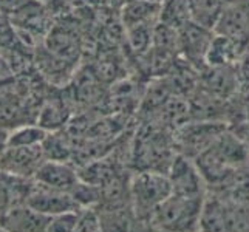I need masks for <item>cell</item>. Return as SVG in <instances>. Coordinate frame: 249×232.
<instances>
[{
    "label": "cell",
    "instance_id": "6da1fadb",
    "mask_svg": "<svg viewBox=\"0 0 249 232\" xmlns=\"http://www.w3.org/2000/svg\"><path fill=\"white\" fill-rule=\"evenodd\" d=\"M206 195H169L149 218V225L160 232H198Z\"/></svg>",
    "mask_w": 249,
    "mask_h": 232
},
{
    "label": "cell",
    "instance_id": "7a4b0ae2",
    "mask_svg": "<svg viewBox=\"0 0 249 232\" xmlns=\"http://www.w3.org/2000/svg\"><path fill=\"white\" fill-rule=\"evenodd\" d=\"M172 184L167 175L158 170H142L132 177L128 183V198H130L135 218L147 223L158 206L172 195Z\"/></svg>",
    "mask_w": 249,
    "mask_h": 232
},
{
    "label": "cell",
    "instance_id": "3957f363",
    "mask_svg": "<svg viewBox=\"0 0 249 232\" xmlns=\"http://www.w3.org/2000/svg\"><path fill=\"white\" fill-rule=\"evenodd\" d=\"M47 160L42 144L30 147H5L0 150V172L13 177L34 179L39 167Z\"/></svg>",
    "mask_w": 249,
    "mask_h": 232
},
{
    "label": "cell",
    "instance_id": "277c9868",
    "mask_svg": "<svg viewBox=\"0 0 249 232\" xmlns=\"http://www.w3.org/2000/svg\"><path fill=\"white\" fill-rule=\"evenodd\" d=\"M213 33L246 50L249 47V0H231L221 11Z\"/></svg>",
    "mask_w": 249,
    "mask_h": 232
},
{
    "label": "cell",
    "instance_id": "5b68a950",
    "mask_svg": "<svg viewBox=\"0 0 249 232\" xmlns=\"http://www.w3.org/2000/svg\"><path fill=\"white\" fill-rule=\"evenodd\" d=\"M27 206H30V208L40 214H44L47 217L79 212L82 209L70 192H62V191H56V189L45 187L39 184L36 179H34V186L27 198Z\"/></svg>",
    "mask_w": 249,
    "mask_h": 232
},
{
    "label": "cell",
    "instance_id": "8992f818",
    "mask_svg": "<svg viewBox=\"0 0 249 232\" xmlns=\"http://www.w3.org/2000/svg\"><path fill=\"white\" fill-rule=\"evenodd\" d=\"M174 194L183 195H208V186L196 167L194 160H189L186 155H178L170 162L167 174Z\"/></svg>",
    "mask_w": 249,
    "mask_h": 232
},
{
    "label": "cell",
    "instance_id": "52a82bcc",
    "mask_svg": "<svg viewBox=\"0 0 249 232\" xmlns=\"http://www.w3.org/2000/svg\"><path fill=\"white\" fill-rule=\"evenodd\" d=\"M34 179L45 187L56 189L62 192H73L76 186L81 183V177L70 164L65 161L45 160L37 170Z\"/></svg>",
    "mask_w": 249,
    "mask_h": 232
},
{
    "label": "cell",
    "instance_id": "ba28073f",
    "mask_svg": "<svg viewBox=\"0 0 249 232\" xmlns=\"http://www.w3.org/2000/svg\"><path fill=\"white\" fill-rule=\"evenodd\" d=\"M51 217L34 211L27 204L17 206L5 217L2 228L8 232H45Z\"/></svg>",
    "mask_w": 249,
    "mask_h": 232
},
{
    "label": "cell",
    "instance_id": "9c48e42d",
    "mask_svg": "<svg viewBox=\"0 0 249 232\" xmlns=\"http://www.w3.org/2000/svg\"><path fill=\"white\" fill-rule=\"evenodd\" d=\"M198 232H231L226 200L208 192L203 204Z\"/></svg>",
    "mask_w": 249,
    "mask_h": 232
},
{
    "label": "cell",
    "instance_id": "30bf717a",
    "mask_svg": "<svg viewBox=\"0 0 249 232\" xmlns=\"http://www.w3.org/2000/svg\"><path fill=\"white\" fill-rule=\"evenodd\" d=\"M243 51L245 50L242 47H238L235 42L213 33L211 44L208 47V51H206L204 62L211 68L234 67V65H237L238 59L242 57Z\"/></svg>",
    "mask_w": 249,
    "mask_h": 232
},
{
    "label": "cell",
    "instance_id": "8fae6325",
    "mask_svg": "<svg viewBox=\"0 0 249 232\" xmlns=\"http://www.w3.org/2000/svg\"><path fill=\"white\" fill-rule=\"evenodd\" d=\"M229 2L231 0H189L191 20L213 31L221 11Z\"/></svg>",
    "mask_w": 249,
    "mask_h": 232
},
{
    "label": "cell",
    "instance_id": "7c38bea8",
    "mask_svg": "<svg viewBox=\"0 0 249 232\" xmlns=\"http://www.w3.org/2000/svg\"><path fill=\"white\" fill-rule=\"evenodd\" d=\"M47 138V132L39 125H27L16 127L11 133H8L6 145L10 147H30V145H39Z\"/></svg>",
    "mask_w": 249,
    "mask_h": 232
},
{
    "label": "cell",
    "instance_id": "4fadbf2b",
    "mask_svg": "<svg viewBox=\"0 0 249 232\" xmlns=\"http://www.w3.org/2000/svg\"><path fill=\"white\" fill-rule=\"evenodd\" d=\"M231 232H249V203L228 201Z\"/></svg>",
    "mask_w": 249,
    "mask_h": 232
},
{
    "label": "cell",
    "instance_id": "5bb4252c",
    "mask_svg": "<svg viewBox=\"0 0 249 232\" xmlns=\"http://www.w3.org/2000/svg\"><path fill=\"white\" fill-rule=\"evenodd\" d=\"M74 232H104L99 212L94 208H82L78 214Z\"/></svg>",
    "mask_w": 249,
    "mask_h": 232
},
{
    "label": "cell",
    "instance_id": "9a60e30c",
    "mask_svg": "<svg viewBox=\"0 0 249 232\" xmlns=\"http://www.w3.org/2000/svg\"><path fill=\"white\" fill-rule=\"evenodd\" d=\"M78 214L79 212H70L51 217L45 232H74L76 223H78Z\"/></svg>",
    "mask_w": 249,
    "mask_h": 232
},
{
    "label": "cell",
    "instance_id": "2e32d148",
    "mask_svg": "<svg viewBox=\"0 0 249 232\" xmlns=\"http://www.w3.org/2000/svg\"><path fill=\"white\" fill-rule=\"evenodd\" d=\"M28 0H0V11L2 13H19L25 8Z\"/></svg>",
    "mask_w": 249,
    "mask_h": 232
},
{
    "label": "cell",
    "instance_id": "e0dca14e",
    "mask_svg": "<svg viewBox=\"0 0 249 232\" xmlns=\"http://www.w3.org/2000/svg\"><path fill=\"white\" fill-rule=\"evenodd\" d=\"M11 76H13V68L10 62L0 54V82H6Z\"/></svg>",
    "mask_w": 249,
    "mask_h": 232
},
{
    "label": "cell",
    "instance_id": "ac0fdd59",
    "mask_svg": "<svg viewBox=\"0 0 249 232\" xmlns=\"http://www.w3.org/2000/svg\"><path fill=\"white\" fill-rule=\"evenodd\" d=\"M128 232H160L157 229H153L149 223H145V221H141L138 218H135V223H132V226H130V231Z\"/></svg>",
    "mask_w": 249,
    "mask_h": 232
},
{
    "label": "cell",
    "instance_id": "d6986e66",
    "mask_svg": "<svg viewBox=\"0 0 249 232\" xmlns=\"http://www.w3.org/2000/svg\"><path fill=\"white\" fill-rule=\"evenodd\" d=\"M6 140H8V133H6L5 128L0 125V150L6 145Z\"/></svg>",
    "mask_w": 249,
    "mask_h": 232
},
{
    "label": "cell",
    "instance_id": "ffe728a7",
    "mask_svg": "<svg viewBox=\"0 0 249 232\" xmlns=\"http://www.w3.org/2000/svg\"><path fill=\"white\" fill-rule=\"evenodd\" d=\"M0 232H8V231H6L5 228H2V226H0Z\"/></svg>",
    "mask_w": 249,
    "mask_h": 232
},
{
    "label": "cell",
    "instance_id": "44dd1931",
    "mask_svg": "<svg viewBox=\"0 0 249 232\" xmlns=\"http://www.w3.org/2000/svg\"><path fill=\"white\" fill-rule=\"evenodd\" d=\"M124 2L127 3V2H135V0H124Z\"/></svg>",
    "mask_w": 249,
    "mask_h": 232
}]
</instances>
